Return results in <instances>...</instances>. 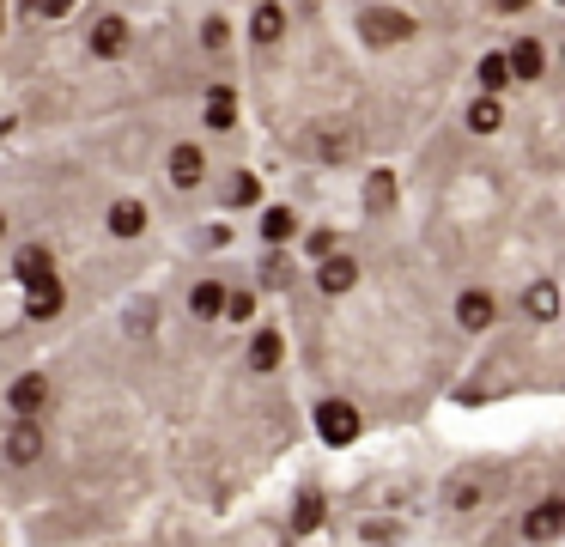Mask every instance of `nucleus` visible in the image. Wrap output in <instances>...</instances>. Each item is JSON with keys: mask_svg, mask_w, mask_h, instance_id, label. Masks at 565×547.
<instances>
[{"mask_svg": "<svg viewBox=\"0 0 565 547\" xmlns=\"http://www.w3.org/2000/svg\"><path fill=\"white\" fill-rule=\"evenodd\" d=\"M365 25H371V37H377V43H395V37H408V19H401V13H371Z\"/></svg>", "mask_w": 565, "mask_h": 547, "instance_id": "aec40b11", "label": "nucleus"}, {"mask_svg": "<svg viewBox=\"0 0 565 547\" xmlns=\"http://www.w3.org/2000/svg\"><path fill=\"white\" fill-rule=\"evenodd\" d=\"M499 122H505V116H499L493 98H474V104H468V128H474V134H493Z\"/></svg>", "mask_w": 565, "mask_h": 547, "instance_id": "a211bd4d", "label": "nucleus"}, {"mask_svg": "<svg viewBox=\"0 0 565 547\" xmlns=\"http://www.w3.org/2000/svg\"><path fill=\"white\" fill-rule=\"evenodd\" d=\"M316 280H322V292H353V280H359V262H347V256H329Z\"/></svg>", "mask_w": 565, "mask_h": 547, "instance_id": "1a4fd4ad", "label": "nucleus"}, {"mask_svg": "<svg viewBox=\"0 0 565 547\" xmlns=\"http://www.w3.org/2000/svg\"><path fill=\"white\" fill-rule=\"evenodd\" d=\"M92 49H98V55H122V49H128V25H122V19H98Z\"/></svg>", "mask_w": 565, "mask_h": 547, "instance_id": "ddd939ff", "label": "nucleus"}, {"mask_svg": "<svg viewBox=\"0 0 565 547\" xmlns=\"http://www.w3.org/2000/svg\"><path fill=\"white\" fill-rule=\"evenodd\" d=\"M474 80H480V92H505L511 86V67H505V55H480V67H474Z\"/></svg>", "mask_w": 565, "mask_h": 547, "instance_id": "9b49d317", "label": "nucleus"}, {"mask_svg": "<svg viewBox=\"0 0 565 547\" xmlns=\"http://www.w3.org/2000/svg\"><path fill=\"white\" fill-rule=\"evenodd\" d=\"M201 43H207V49H219V43H225V19H207V31H201Z\"/></svg>", "mask_w": 565, "mask_h": 547, "instance_id": "b1692460", "label": "nucleus"}, {"mask_svg": "<svg viewBox=\"0 0 565 547\" xmlns=\"http://www.w3.org/2000/svg\"><path fill=\"white\" fill-rule=\"evenodd\" d=\"M523 310H529V317H535V323H547V317H553V310H559V292H553V280H541V286H529V298H523Z\"/></svg>", "mask_w": 565, "mask_h": 547, "instance_id": "dca6fc26", "label": "nucleus"}, {"mask_svg": "<svg viewBox=\"0 0 565 547\" xmlns=\"http://www.w3.org/2000/svg\"><path fill=\"white\" fill-rule=\"evenodd\" d=\"M61 298H67V292H61V280H55V274H43V280H31V286H25V310H31V317H55Z\"/></svg>", "mask_w": 565, "mask_h": 547, "instance_id": "39448f33", "label": "nucleus"}, {"mask_svg": "<svg viewBox=\"0 0 565 547\" xmlns=\"http://www.w3.org/2000/svg\"><path fill=\"white\" fill-rule=\"evenodd\" d=\"M0 225H7V219H0Z\"/></svg>", "mask_w": 565, "mask_h": 547, "instance_id": "393cba45", "label": "nucleus"}, {"mask_svg": "<svg viewBox=\"0 0 565 547\" xmlns=\"http://www.w3.org/2000/svg\"><path fill=\"white\" fill-rule=\"evenodd\" d=\"M395 201V183L389 177H371V207H389Z\"/></svg>", "mask_w": 565, "mask_h": 547, "instance_id": "5701e85b", "label": "nucleus"}, {"mask_svg": "<svg viewBox=\"0 0 565 547\" xmlns=\"http://www.w3.org/2000/svg\"><path fill=\"white\" fill-rule=\"evenodd\" d=\"M541 43L535 37H517L511 49H505V67H511V80H541Z\"/></svg>", "mask_w": 565, "mask_h": 547, "instance_id": "20e7f679", "label": "nucleus"}, {"mask_svg": "<svg viewBox=\"0 0 565 547\" xmlns=\"http://www.w3.org/2000/svg\"><path fill=\"white\" fill-rule=\"evenodd\" d=\"M201 177H207L201 146H177V152H171V183H177V189H195Z\"/></svg>", "mask_w": 565, "mask_h": 547, "instance_id": "0eeeda50", "label": "nucleus"}, {"mask_svg": "<svg viewBox=\"0 0 565 547\" xmlns=\"http://www.w3.org/2000/svg\"><path fill=\"white\" fill-rule=\"evenodd\" d=\"M456 323L462 329H493V292H462L456 298Z\"/></svg>", "mask_w": 565, "mask_h": 547, "instance_id": "423d86ee", "label": "nucleus"}, {"mask_svg": "<svg viewBox=\"0 0 565 547\" xmlns=\"http://www.w3.org/2000/svg\"><path fill=\"white\" fill-rule=\"evenodd\" d=\"M37 450H43L37 420H13V432H7V456H13V462H37Z\"/></svg>", "mask_w": 565, "mask_h": 547, "instance_id": "6e6552de", "label": "nucleus"}, {"mask_svg": "<svg viewBox=\"0 0 565 547\" xmlns=\"http://www.w3.org/2000/svg\"><path fill=\"white\" fill-rule=\"evenodd\" d=\"M231 122H237V98L219 86V92L207 98V128H231Z\"/></svg>", "mask_w": 565, "mask_h": 547, "instance_id": "6ab92c4d", "label": "nucleus"}, {"mask_svg": "<svg viewBox=\"0 0 565 547\" xmlns=\"http://www.w3.org/2000/svg\"><path fill=\"white\" fill-rule=\"evenodd\" d=\"M280 31H286V13L280 7H256L250 13V37L256 43H280Z\"/></svg>", "mask_w": 565, "mask_h": 547, "instance_id": "f8f14e48", "label": "nucleus"}, {"mask_svg": "<svg viewBox=\"0 0 565 547\" xmlns=\"http://www.w3.org/2000/svg\"><path fill=\"white\" fill-rule=\"evenodd\" d=\"M7 402H13L19 420H37V408L49 402V377H43V371H25V377L13 383V396H7Z\"/></svg>", "mask_w": 565, "mask_h": 547, "instance_id": "7ed1b4c3", "label": "nucleus"}, {"mask_svg": "<svg viewBox=\"0 0 565 547\" xmlns=\"http://www.w3.org/2000/svg\"><path fill=\"white\" fill-rule=\"evenodd\" d=\"M43 274H55V268H49V250H37V244L19 250V280L31 286V280H43Z\"/></svg>", "mask_w": 565, "mask_h": 547, "instance_id": "412c9836", "label": "nucleus"}, {"mask_svg": "<svg viewBox=\"0 0 565 547\" xmlns=\"http://www.w3.org/2000/svg\"><path fill=\"white\" fill-rule=\"evenodd\" d=\"M189 310H195V317H219V310H225V286L219 280H201L189 292Z\"/></svg>", "mask_w": 565, "mask_h": 547, "instance_id": "4468645a", "label": "nucleus"}, {"mask_svg": "<svg viewBox=\"0 0 565 547\" xmlns=\"http://www.w3.org/2000/svg\"><path fill=\"white\" fill-rule=\"evenodd\" d=\"M110 231H116V238H140V231H146V207L140 201H116L110 207Z\"/></svg>", "mask_w": 565, "mask_h": 547, "instance_id": "9d476101", "label": "nucleus"}, {"mask_svg": "<svg viewBox=\"0 0 565 547\" xmlns=\"http://www.w3.org/2000/svg\"><path fill=\"white\" fill-rule=\"evenodd\" d=\"M280 353H286V347H280V335H274V329H262V335L250 341V365H256V371H274V365H280Z\"/></svg>", "mask_w": 565, "mask_h": 547, "instance_id": "2eb2a0df", "label": "nucleus"}, {"mask_svg": "<svg viewBox=\"0 0 565 547\" xmlns=\"http://www.w3.org/2000/svg\"><path fill=\"white\" fill-rule=\"evenodd\" d=\"M292 231H298V219H292L286 207H268V213H262V238H268V244H286Z\"/></svg>", "mask_w": 565, "mask_h": 547, "instance_id": "f3484780", "label": "nucleus"}, {"mask_svg": "<svg viewBox=\"0 0 565 547\" xmlns=\"http://www.w3.org/2000/svg\"><path fill=\"white\" fill-rule=\"evenodd\" d=\"M565 535V499H547V505H535L529 517H523V541H559Z\"/></svg>", "mask_w": 565, "mask_h": 547, "instance_id": "f03ea898", "label": "nucleus"}, {"mask_svg": "<svg viewBox=\"0 0 565 547\" xmlns=\"http://www.w3.org/2000/svg\"><path fill=\"white\" fill-rule=\"evenodd\" d=\"M316 432L329 438V444H353V438H359V414H353L347 402H322V408H316Z\"/></svg>", "mask_w": 565, "mask_h": 547, "instance_id": "f257e3e1", "label": "nucleus"}, {"mask_svg": "<svg viewBox=\"0 0 565 547\" xmlns=\"http://www.w3.org/2000/svg\"><path fill=\"white\" fill-rule=\"evenodd\" d=\"M250 201H256V177H237L231 183V207H250Z\"/></svg>", "mask_w": 565, "mask_h": 547, "instance_id": "4be33fe9", "label": "nucleus"}]
</instances>
